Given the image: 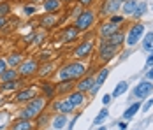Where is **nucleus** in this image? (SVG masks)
I'll return each mask as SVG.
<instances>
[{
    "mask_svg": "<svg viewBox=\"0 0 153 130\" xmlns=\"http://www.w3.org/2000/svg\"><path fill=\"white\" fill-rule=\"evenodd\" d=\"M44 39H46L44 32H41V33H33V39H32V44H37V46H41V44L44 42Z\"/></svg>",
    "mask_w": 153,
    "mask_h": 130,
    "instance_id": "e433bc0d",
    "label": "nucleus"
},
{
    "mask_svg": "<svg viewBox=\"0 0 153 130\" xmlns=\"http://www.w3.org/2000/svg\"><path fill=\"white\" fill-rule=\"evenodd\" d=\"M127 91H128V83H127V81H120V83L114 86L113 93H111V97H113V99H118V97L125 95Z\"/></svg>",
    "mask_w": 153,
    "mask_h": 130,
    "instance_id": "2f4dec72",
    "label": "nucleus"
},
{
    "mask_svg": "<svg viewBox=\"0 0 153 130\" xmlns=\"http://www.w3.org/2000/svg\"><path fill=\"white\" fill-rule=\"evenodd\" d=\"M122 2H127V0H122Z\"/></svg>",
    "mask_w": 153,
    "mask_h": 130,
    "instance_id": "3c124183",
    "label": "nucleus"
},
{
    "mask_svg": "<svg viewBox=\"0 0 153 130\" xmlns=\"http://www.w3.org/2000/svg\"><path fill=\"white\" fill-rule=\"evenodd\" d=\"M76 111V105L72 104V102L69 100L67 97L65 99H60V105H58V113H62V114H72Z\"/></svg>",
    "mask_w": 153,
    "mask_h": 130,
    "instance_id": "4be33fe9",
    "label": "nucleus"
},
{
    "mask_svg": "<svg viewBox=\"0 0 153 130\" xmlns=\"http://www.w3.org/2000/svg\"><path fill=\"white\" fill-rule=\"evenodd\" d=\"M7 67H9V65H7V62H5V58H2V56H0V74L4 72V71H5Z\"/></svg>",
    "mask_w": 153,
    "mask_h": 130,
    "instance_id": "37998d69",
    "label": "nucleus"
},
{
    "mask_svg": "<svg viewBox=\"0 0 153 130\" xmlns=\"http://www.w3.org/2000/svg\"><path fill=\"white\" fill-rule=\"evenodd\" d=\"M122 0H104L102 2V7H100V16H111L116 14L120 9H122Z\"/></svg>",
    "mask_w": 153,
    "mask_h": 130,
    "instance_id": "9d476101",
    "label": "nucleus"
},
{
    "mask_svg": "<svg viewBox=\"0 0 153 130\" xmlns=\"http://www.w3.org/2000/svg\"><path fill=\"white\" fill-rule=\"evenodd\" d=\"M19 79V74H18V69H13V67H7L4 72L0 74V81L5 83V81H16Z\"/></svg>",
    "mask_w": 153,
    "mask_h": 130,
    "instance_id": "bb28decb",
    "label": "nucleus"
},
{
    "mask_svg": "<svg viewBox=\"0 0 153 130\" xmlns=\"http://www.w3.org/2000/svg\"><path fill=\"white\" fill-rule=\"evenodd\" d=\"M76 121H77V114L74 116V118H72V120H71V123H69V125H67V130H74V125H76Z\"/></svg>",
    "mask_w": 153,
    "mask_h": 130,
    "instance_id": "a18cd8bd",
    "label": "nucleus"
},
{
    "mask_svg": "<svg viewBox=\"0 0 153 130\" xmlns=\"http://www.w3.org/2000/svg\"><path fill=\"white\" fill-rule=\"evenodd\" d=\"M51 118L53 116L49 114V113H46V111H42V113H39V114L33 118V127H35V130L39 129H44V127H48L49 123H51Z\"/></svg>",
    "mask_w": 153,
    "mask_h": 130,
    "instance_id": "6ab92c4d",
    "label": "nucleus"
},
{
    "mask_svg": "<svg viewBox=\"0 0 153 130\" xmlns=\"http://www.w3.org/2000/svg\"><path fill=\"white\" fill-rule=\"evenodd\" d=\"M21 83H23V79H21V77H19V79H16V81H5V83H2V85H0V91H14V90H19Z\"/></svg>",
    "mask_w": 153,
    "mask_h": 130,
    "instance_id": "7c9ffc66",
    "label": "nucleus"
},
{
    "mask_svg": "<svg viewBox=\"0 0 153 130\" xmlns=\"http://www.w3.org/2000/svg\"><path fill=\"white\" fill-rule=\"evenodd\" d=\"M122 27H118V25H114V23H111L109 19L104 21V23H100V27H99V35H100V39H107V37H111L116 30H120Z\"/></svg>",
    "mask_w": 153,
    "mask_h": 130,
    "instance_id": "f3484780",
    "label": "nucleus"
},
{
    "mask_svg": "<svg viewBox=\"0 0 153 130\" xmlns=\"http://www.w3.org/2000/svg\"><path fill=\"white\" fill-rule=\"evenodd\" d=\"M137 2L139 0H127V2H123L122 4V9H120V11L123 13L125 18L134 14V11H136V7H137Z\"/></svg>",
    "mask_w": 153,
    "mask_h": 130,
    "instance_id": "c85d7f7f",
    "label": "nucleus"
},
{
    "mask_svg": "<svg viewBox=\"0 0 153 130\" xmlns=\"http://www.w3.org/2000/svg\"><path fill=\"white\" fill-rule=\"evenodd\" d=\"M62 5L63 4L60 0H42V9L46 13H60Z\"/></svg>",
    "mask_w": 153,
    "mask_h": 130,
    "instance_id": "b1692460",
    "label": "nucleus"
},
{
    "mask_svg": "<svg viewBox=\"0 0 153 130\" xmlns=\"http://www.w3.org/2000/svg\"><path fill=\"white\" fill-rule=\"evenodd\" d=\"M109 21L114 23V25H118V27H122V25L127 23V18H125L123 14H111L109 16Z\"/></svg>",
    "mask_w": 153,
    "mask_h": 130,
    "instance_id": "f704fd0d",
    "label": "nucleus"
},
{
    "mask_svg": "<svg viewBox=\"0 0 153 130\" xmlns=\"http://www.w3.org/2000/svg\"><path fill=\"white\" fill-rule=\"evenodd\" d=\"M9 130H35V127H33V121H32V120L18 118V120H14V121L9 125Z\"/></svg>",
    "mask_w": 153,
    "mask_h": 130,
    "instance_id": "a211bd4d",
    "label": "nucleus"
},
{
    "mask_svg": "<svg viewBox=\"0 0 153 130\" xmlns=\"http://www.w3.org/2000/svg\"><path fill=\"white\" fill-rule=\"evenodd\" d=\"M7 27V18L5 16H0V30H4Z\"/></svg>",
    "mask_w": 153,
    "mask_h": 130,
    "instance_id": "c03bdc74",
    "label": "nucleus"
},
{
    "mask_svg": "<svg viewBox=\"0 0 153 130\" xmlns=\"http://www.w3.org/2000/svg\"><path fill=\"white\" fill-rule=\"evenodd\" d=\"M148 13V4L144 2V0H141V2H137V7H136V11H134V14H132V18L136 19V21H139L143 16Z\"/></svg>",
    "mask_w": 153,
    "mask_h": 130,
    "instance_id": "473e14b6",
    "label": "nucleus"
},
{
    "mask_svg": "<svg viewBox=\"0 0 153 130\" xmlns=\"http://www.w3.org/2000/svg\"><path fill=\"white\" fill-rule=\"evenodd\" d=\"M152 93H153V81H150V79H144V81L137 83V85L134 86V90H132V95H134L136 99H139V100H144V99L150 97Z\"/></svg>",
    "mask_w": 153,
    "mask_h": 130,
    "instance_id": "6e6552de",
    "label": "nucleus"
},
{
    "mask_svg": "<svg viewBox=\"0 0 153 130\" xmlns=\"http://www.w3.org/2000/svg\"><path fill=\"white\" fill-rule=\"evenodd\" d=\"M23 13L27 16H32L35 13V7H33V5H25V7H23Z\"/></svg>",
    "mask_w": 153,
    "mask_h": 130,
    "instance_id": "ea45409f",
    "label": "nucleus"
},
{
    "mask_svg": "<svg viewBox=\"0 0 153 130\" xmlns=\"http://www.w3.org/2000/svg\"><path fill=\"white\" fill-rule=\"evenodd\" d=\"M93 83H95V77H93L92 74H86V76H83L81 79L76 81V90L83 91V93H90Z\"/></svg>",
    "mask_w": 153,
    "mask_h": 130,
    "instance_id": "2eb2a0df",
    "label": "nucleus"
},
{
    "mask_svg": "<svg viewBox=\"0 0 153 130\" xmlns=\"http://www.w3.org/2000/svg\"><path fill=\"white\" fill-rule=\"evenodd\" d=\"M95 21H97V13L92 9H83V11H79V14H76L74 27L79 32H88L95 25Z\"/></svg>",
    "mask_w": 153,
    "mask_h": 130,
    "instance_id": "20e7f679",
    "label": "nucleus"
},
{
    "mask_svg": "<svg viewBox=\"0 0 153 130\" xmlns=\"http://www.w3.org/2000/svg\"><path fill=\"white\" fill-rule=\"evenodd\" d=\"M23 60H25V58H23V55H21L19 51H13V53H9L7 58H5L7 65H9V67H13V69H18V65H19Z\"/></svg>",
    "mask_w": 153,
    "mask_h": 130,
    "instance_id": "393cba45",
    "label": "nucleus"
},
{
    "mask_svg": "<svg viewBox=\"0 0 153 130\" xmlns=\"http://www.w3.org/2000/svg\"><path fill=\"white\" fill-rule=\"evenodd\" d=\"M146 79H150V81H153V67H150V69H146Z\"/></svg>",
    "mask_w": 153,
    "mask_h": 130,
    "instance_id": "de8ad7c7",
    "label": "nucleus"
},
{
    "mask_svg": "<svg viewBox=\"0 0 153 130\" xmlns=\"http://www.w3.org/2000/svg\"><path fill=\"white\" fill-rule=\"evenodd\" d=\"M55 71V63L53 62H42L41 65H39V71H37V76H41V77H48V76H51Z\"/></svg>",
    "mask_w": 153,
    "mask_h": 130,
    "instance_id": "cd10ccee",
    "label": "nucleus"
},
{
    "mask_svg": "<svg viewBox=\"0 0 153 130\" xmlns=\"http://www.w3.org/2000/svg\"><path fill=\"white\" fill-rule=\"evenodd\" d=\"M146 33V27L141 21H134L132 25H128V28L125 32V46L127 48H134L141 42L143 35Z\"/></svg>",
    "mask_w": 153,
    "mask_h": 130,
    "instance_id": "7ed1b4c3",
    "label": "nucleus"
},
{
    "mask_svg": "<svg viewBox=\"0 0 153 130\" xmlns=\"http://www.w3.org/2000/svg\"><path fill=\"white\" fill-rule=\"evenodd\" d=\"M79 33H81V32H79L74 25H69V27H65V28L62 30L60 39H62V42H74V41L79 39Z\"/></svg>",
    "mask_w": 153,
    "mask_h": 130,
    "instance_id": "4468645a",
    "label": "nucleus"
},
{
    "mask_svg": "<svg viewBox=\"0 0 153 130\" xmlns=\"http://www.w3.org/2000/svg\"><path fill=\"white\" fill-rule=\"evenodd\" d=\"M76 2H77V5H79V7H83V9H90L97 0H76Z\"/></svg>",
    "mask_w": 153,
    "mask_h": 130,
    "instance_id": "4c0bfd02",
    "label": "nucleus"
},
{
    "mask_svg": "<svg viewBox=\"0 0 153 130\" xmlns=\"http://www.w3.org/2000/svg\"><path fill=\"white\" fill-rule=\"evenodd\" d=\"M106 41H109L111 44H114V46H118V48H123V46H125V32H123V28L116 30L111 37H107Z\"/></svg>",
    "mask_w": 153,
    "mask_h": 130,
    "instance_id": "5701e85b",
    "label": "nucleus"
},
{
    "mask_svg": "<svg viewBox=\"0 0 153 130\" xmlns=\"http://www.w3.org/2000/svg\"><path fill=\"white\" fill-rule=\"evenodd\" d=\"M35 95H37V90H35V86L19 88V90L16 91V95H14V102H18V104H27V102H30Z\"/></svg>",
    "mask_w": 153,
    "mask_h": 130,
    "instance_id": "1a4fd4ad",
    "label": "nucleus"
},
{
    "mask_svg": "<svg viewBox=\"0 0 153 130\" xmlns=\"http://www.w3.org/2000/svg\"><path fill=\"white\" fill-rule=\"evenodd\" d=\"M76 90V81H72V79H62L56 83V95H63V97H67L71 91H74Z\"/></svg>",
    "mask_w": 153,
    "mask_h": 130,
    "instance_id": "ddd939ff",
    "label": "nucleus"
},
{
    "mask_svg": "<svg viewBox=\"0 0 153 130\" xmlns=\"http://www.w3.org/2000/svg\"><path fill=\"white\" fill-rule=\"evenodd\" d=\"M107 77H109V69H107V67L99 69V72H97V76H95V83H93L92 90H90V95H95V93L102 88V85L106 83Z\"/></svg>",
    "mask_w": 153,
    "mask_h": 130,
    "instance_id": "f8f14e48",
    "label": "nucleus"
},
{
    "mask_svg": "<svg viewBox=\"0 0 153 130\" xmlns=\"http://www.w3.org/2000/svg\"><path fill=\"white\" fill-rule=\"evenodd\" d=\"M150 67H153V51L148 53V56H146V69H150Z\"/></svg>",
    "mask_w": 153,
    "mask_h": 130,
    "instance_id": "a19ab883",
    "label": "nucleus"
},
{
    "mask_svg": "<svg viewBox=\"0 0 153 130\" xmlns=\"http://www.w3.org/2000/svg\"><path fill=\"white\" fill-rule=\"evenodd\" d=\"M11 14V4L9 2H0V16H5V18H9Z\"/></svg>",
    "mask_w": 153,
    "mask_h": 130,
    "instance_id": "c9c22d12",
    "label": "nucleus"
},
{
    "mask_svg": "<svg viewBox=\"0 0 153 130\" xmlns=\"http://www.w3.org/2000/svg\"><path fill=\"white\" fill-rule=\"evenodd\" d=\"M62 4H67V5H69V4H74V2H76V0H60Z\"/></svg>",
    "mask_w": 153,
    "mask_h": 130,
    "instance_id": "09e8293b",
    "label": "nucleus"
},
{
    "mask_svg": "<svg viewBox=\"0 0 153 130\" xmlns=\"http://www.w3.org/2000/svg\"><path fill=\"white\" fill-rule=\"evenodd\" d=\"M120 49H122V48L111 44L109 41H106V39H100V44H99V60H100L102 63H107V62H111L113 58L120 53Z\"/></svg>",
    "mask_w": 153,
    "mask_h": 130,
    "instance_id": "39448f33",
    "label": "nucleus"
},
{
    "mask_svg": "<svg viewBox=\"0 0 153 130\" xmlns=\"http://www.w3.org/2000/svg\"><path fill=\"white\" fill-rule=\"evenodd\" d=\"M58 13H48V14H42V18L39 19V25L41 28L44 30H51L55 27H58Z\"/></svg>",
    "mask_w": 153,
    "mask_h": 130,
    "instance_id": "9b49d317",
    "label": "nucleus"
},
{
    "mask_svg": "<svg viewBox=\"0 0 153 130\" xmlns=\"http://www.w3.org/2000/svg\"><path fill=\"white\" fill-rule=\"evenodd\" d=\"M111 100H113L111 93H106V95L102 97V104H104V105H109V104H111Z\"/></svg>",
    "mask_w": 153,
    "mask_h": 130,
    "instance_id": "79ce46f5",
    "label": "nucleus"
},
{
    "mask_svg": "<svg viewBox=\"0 0 153 130\" xmlns=\"http://www.w3.org/2000/svg\"><path fill=\"white\" fill-rule=\"evenodd\" d=\"M152 107H153V99H150V100H146L143 105H141V111H143V113H148Z\"/></svg>",
    "mask_w": 153,
    "mask_h": 130,
    "instance_id": "58836bf2",
    "label": "nucleus"
},
{
    "mask_svg": "<svg viewBox=\"0 0 153 130\" xmlns=\"http://www.w3.org/2000/svg\"><path fill=\"white\" fill-rule=\"evenodd\" d=\"M141 49L146 51V53H152L153 51V32H146L141 39Z\"/></svg>",
    "mask_w": 153,
    "mask_h": 130,
    "instance_id": "a878e982",
    "label": "nucleus"
},
{
    "mask_svg": "<svg viewBox=\"0 0 153 130\" xmlns=\"http://www.w3.org/2000/svg\"><path fill=\"white\" fill-rule=\"evenodd\" d=\"M127 127H128V121H125V120L118 123V130H127Z\"/></svg>",
    "mask_w": 153,
    "mask_h": 130,
    "instance_id": "49530a36",
    "label": "nucleus"
},
{
    "mask_svg": "<svg viewBox=\"0 0 153 130\" xmlns=\"http://www.w3.org/2000/svg\"><path fill=\"white\" fill-rule=\"evenodd\" d=\"M141 102H143V100H141ZM141 102H132V104L127 107V111H125V113H123V116H122L125 121H130V120L137 114L139 111H141V105H143Z\"/></svg>",
    "mask_w": 153,
    "mask_h": 130,
    "instance_id": "412c9836",
    "label": "nucleus"
},
{
    "mask_svg": "<svg viewBox=\"0 0 153 130\" xmlns=\"http://www.w3.org/2000/svg\"><path fill=\"white\" fill-rule=\"evenodd\" d=\"M67 99L72 102L77 109V107L85 105V102H86V93H83V91H79V90H74V91H71V93L67 95Z\"/></svg>",
    "mask_w": 153,
    "mask_h": 130,
    "instance_id": "aec40b11",
    "label": "nucleus"
},
{
    "mask_svg": "<svg viewBox=\"0 0 153 130\" xmlns=\"http://www.w3.org/2000/svg\"><path fill=\"white\" fill-rule=\"evenodd\" d=\"M86 72H88V67H86L81 60H72V62H67L65 65H62L56 76H58V81H62V79L77 81V79H81L83 76H86Z\"/></svg>",
    "mask_w": 153,
    "mask_h": 130,
    "instance_id": "f257e3e1",
    "label": "nucleus"
},
{
    "mask_svg": "<svg viewBox=\"0 0 153 130\" xmlns=\"http://www.w3.org/2000/svg\"><path fill=\"white\" fill-rule=\"evenodd\" d=\"M48 99L41 93H37L33 99H32L30 102H27L25 104V107L19 111V114H18V118H23V120H32L33 121V118L39 114V113H42V111H46V107H48Z\"/></svg>",
    "mask_w": 153,
    "mask_h": 130,
    "instance_id": "f03ea898",
    "label": "nucleus"
},
{
    "mask_svg": "<svg viewBox=\"0 0 153 130\" xmlns=\"http://www.w3.org/2000/svg\"><path fill=\"white\" fill-rule=\"evenodd\" d=\"M93 49H95V44H93V41H90V39H85V41H81V42L74 48V51H72V58H74V60H81V62H83V60H86V58L92 55Z\"/></svg>",
    "mask_w": 153,
    "mask_h": 130,
    "instance_id": "0eeeda50",
    "label": "nucleus"
},
{
    "mask_svg": "<svg viewBox=\"0 0 153 130\" xmlns=\"http://www.w3.org/2000/svg\"><path fill=\"white\" fill-rule=\"evenodd\" d=\"M51 123H53V129L55 130H62L63 127H67V114L58 113L56 116L51 118Z\"/></svg>",
    "mask_w": 153,
    "mask_h": 130,
    "instance_id": "c756f323",
    "label": "nucleus"
},
{
    "mask_svg": "<svg viewBox=\"0 0 153 130\" xmlns=\"http://www.w3.org/2000/svg\"><path fill=\"white\" fill-rule=\"evenodd\" d=\"M37 71H39V62L35 58H25L18 65V74L21 79H30L33 76H37Z\"/></svg>",
    "mask_w": 153,
    "mask_h": 130,
    "instance_id": "423d86ee",
    "label": "nucleus"
},
{
    "mask_svg": "<svg viewBox=\"0 0 153 130\" xmlns=\"http://www.w3.org/2000/svg\"><path fill=\"white\" fill-rule=\"evenodd\" d=\"M0 2H4V0H0Z\"/></svg>",
    "mask_w": 153,
    "mask_h": 130,
    "instance_id": "603ef678",
    "label": "nucleus"
},
{
    "mask_svg": "<svg viewBox=\"0 0 153 130\" xmlns=\"http://www.w3.org/2000/svg\"><path fill=\"white\" fill-rule=\"evenodd\" d=\"M107 116H109V109H107V105H104V107L99 111V114L95 116V120H93V125H102V123L107 120Z\"/></svg>",
    "mask_w": 153,
    "mask_h": 130,
    "instance_id": "72a5a7b5",
    "label": "nucleus"
},
{
    "mask_svg": "<svg viewBox=\"0 0 153 130\" xmlns=\"http://www.w3.org/2000/svg\"><path fill=\"white\" fill-rule=\"evenodd\" d=\"M39 90L41 93L46 97L48 100H53L56 97V83H51V81H42L39 85Z\"/></svg>",
    "mask_w": 153,
    "mask_h": 130,
    "instance_id": "dca6fc26",
    "label": "nucleus"
},
{
    "mask_svg": "<svg viewBox=\"0 0 153 130\" xmlns=\"http://www.w3.org/2000/svg\"><path fill=\"white\" fill-rule=\"evenodd\" d=\"M97 130H107V129H106V127H99Z\"/></svg>",
    "mask_w": 153,
    "mask_h": 130,
    "instance_id": "8fccbe9b",
    "label": "nucleus"
}]
</instances>
